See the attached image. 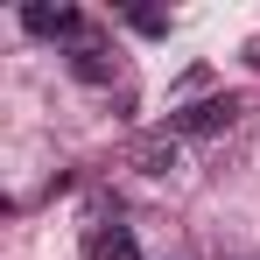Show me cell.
Returning a JSON list of instances; mask_svg holds the SVG:
<instances>
[{
  "mask_svg": "<svg viewBox=\"0 0 260 260\" xmlns=\"http://www.w3.org/2000/svg\"><path fill=\"white\" fill-rule=\"evenodd\" d=\"M85 260H141L134 225H91L85 232Z\"/></svg>",
  "mask_w": 260,
  "mask_h": 260,
  "instance_id": "277c9868",
  "label": "cell"
},
{
  "mask_svg": "<svg viewBox=\"0 0 260 260\" xmlns=\"http://www.w3.org/2000/svg\"><path fill=\"white\" fill-rule=\"evenodd\" d=\"M134 169H141V176H176V169H183V141L162 127L155 141H141V148H134Z\"/></svg>",
  "mask_w": 260,
  "mask_h": 260,
  "instance_id": "5b68a950",
  "label": "cell"
},
{
  "mask_svg": "<svg viewBox=\"0 0 260 260\" xmlns=\"http://www.w3.org/2000/svg\"><path fill=\"white\" fill-rule=\"evenodd\" d=\"M232 120H239V99L218 91V99H197V106H176V113H169V134H176V141H204V134H225Z\"/></svg>",
  "mask_w": 260,
  "mask_h": 260,
  "instance_id": "6da1fadb",
  "label": "cell"
},
{
  "mask_svg": "<svg viewBox=\"0 0 260 260\" xmlns=\"http://www.w3.org/2000/svg\"><path fill=\"white\" fill-rule=\"evenodd\" d=\"M246 63H253V71H260V36H253V43H246Z\"/></svg>",
  "mask_w": 260,
  "mask_h": 260,
  "instance_id": "8992f818",
  "label": "cell"
},
{
  "mask_svg": "<svg viewBox=\"0 0 260 260\" xmlns=\"http://www.w3.org/2000/svg\"><path fill=\"white\" fill-rule=\"evenodd\" d=\"M71 56V78L78 85H113L120 78V56H113V43H99V36H85L78 49H63Z\"/></svg>",
  "mask_w": 260,
  "mask_h": 260,
  "instance_id": "3957f363",
  "label": "cell"
},
{
  "mask_svg": "<svg viewBox=\"0 0 260 260\" xmlns=\"http://www.w3.org/2000/svg\"><path fill=\"white\" fill-rule=\"evenodd\" d=\"M21 28L43 36V43H63V49H78L91 36V21L78 14V7H49V0H28V7H21Z\"/></svg>",
  "mask_w": 260,
  "mask_h": 260,
  "instance_id": "7a4b0ae2",
  "label": "cell"
}]
</instances>
